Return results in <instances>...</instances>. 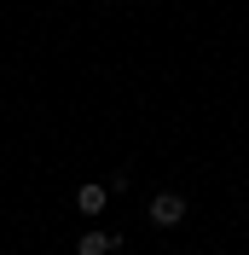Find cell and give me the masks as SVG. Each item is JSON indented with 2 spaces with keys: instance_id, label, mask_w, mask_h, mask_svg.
<instances>
[{
  "instance_id": "1",
  "label": "cell",
  "mask_w": 249,
  "mask_h": 255,
  "mask_svg": "<svg viewBox=\"0 0 249 255\" xmlns=\"http://www.w3.org/2000/svg\"><path fill=\"white\" fill-rule=\"evenodd\" d=\"M151 221L156 226H180L186 221V197H180V191H156L151 197Z\"/></svg>"
},
{
  "instance_id": "2",
  "label": "cell",
  "mask_w": 249,
  "mask_h": 255,
  "mask_svg": "<svg viewBox=\"0 0 249 255\" xmlns=\"http://www.w3.org/2000/svg\"><path fill=\"white\" fill-rule=\"evenodd\" d=\"M105 203H110V186H93V180H87V186H76V209L87 215V221H93Z\"/></svg>"
},
{
  "instance_id": "3",
  "label": "cell",
  "mask_w": 249,
  "mask_h": 255,
  "mask_svg": "<svg viewBox=\"0 0 249 255\" xmlns=\"http://www.w3.org/2000/svg\"><path fill=\"white\" fill-rule=\"evenodd\" d=\"M116 244H122V238H110V232L93 226V232H81V238H76V255H110Z\"/></svg>"
}]
</instances>
